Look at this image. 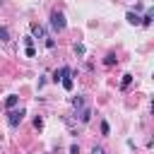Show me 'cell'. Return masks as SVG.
I'll return each instance as SVG.
<instances>
[{"instance_id": "ffe728a7", "label": "cell", "mask_w": 154, "mask_h": 154, "mask_svg": "<svg viewBox=\"0 0 154 154\" xmlns=\"http://www.w3.org/2000/svg\"><path fill=\"white\" fill-rule=\"evenodd\" d=\"M70 154H79V144H70Z\"/></svg>"}, {"instance_id": "e0dca14e", "label": "cell", "mask_w": 154, "mask_h": 154, "mask_svg": "<svg viewBox=\"0 0 154 154\" xmlns=\"http://www.w3.org/2000/svg\"><path fill=\"white\" fill-rule=\"evenodd\" d=\"M24 46H26V48L34 46V36H24Z\"/></svg>"}, {"instance_id": "5bb4252c", "label": "cell", "mask_w": 154, "mask_h": 154, "mask_svg": "<svg viewBox=\"0 0 154 154\" xmlns=\"http://www.w3.org/2000/svg\"><path fill=\"white\" fill-rule=\"evenodd\" d=\"M72 106L75 108H84V96H75L72 99Z\"/></svg>"}, {"instance_id": "2e32d148", "label": "cell", "mask_w": 154, "mask_h": 154, "mask_svg": "<svg viewBox=\"0 0 154 154\" xmlns=\"http://www.w3.org/2000/svg\"><path fill=\"white\" fill-rule=\"evenodd\" d=\"M34 128H38V130H41V128H43V118H38V116H36V118H34Z\"/></svg>"}, {"instance_id": "3957f363", "label": "cell", "mask_w": 154, "mask_h": 154, "mask_svg": "<svg viewBox=\"0 0 154 154\" xmlns=\"http://www.w3.org/2000/svg\"><path fill=\"white\" fill-rule=\"evenodd\" d=\"M70 75H72V70H70V67H55V70H53V75H51V79L58 84L63 77H70ZM72 77H75V75H72Z\"/></svg>"}, {"instance_id": "9a60e30c", "label": "cell", "mask_w": 154, "mask_h": 154, "mask_svg": "<svg viewBox=\"0 0 154 154\" xmlns=\"http://www.w3.org/2000/svg\"><path fill=\"white\" fill-rule=\"evenodd\" d=\"M43 43H46V48H55V38H53L51 34H48V36L43 38Z\"/></svg>"}, {"instance_id": "8992f818", "label": "cell", "mask_w": 154, "mask_h": 154, "mask_svg": "<svg viewBox=\"0 0 154 154\" xmlns=\"http://www.w3.org/2000/svg\"><path fill=\"white\" fill-rule=\"evenodd\" d=\"M152 17H154V10H147V12H144V17H140V24L149 26V24H152Z\"/></svg>"}, {"instance_id": "8fae6325", "label": "cell", "mask_w": 154, "mask_h": 154, "mask_svg": "<svg viewBox=\"0 0 154 154\" xmlns=\"http://www.w3.org/2000/svg\"><path fill=\"white\" fill-rule=\"evenodd\" d=\"M125 19H128L130 24H140V14H135V12H128V14H125Z\"/></svg>"}, {"instance_id": "277c9868", "label": "cell", "mask_w": 154, "mask_h": 154, "mask_svg": "<svg viewBox=\"0 0 154 154\" xmlns=\"http://www.w3.org/2000/svg\"><path fill=\"white\" fill-rule=\"evenodd\" d=\"M31 34H34V38H46V36H48L46 29H43L38 22H31Z\"/></svg>"}, {"instance_id": "9c48e42d", "label": "cell", "mask_w": 154, "mask_h": 154, "mask_svg": "<svg viewBox=\"0 0 154 154\" xmlns=\"http://www.w3.org/2000/svg\"><path fill=\"white\" fill-rule=\"evenodd\" d=\"M60 84H63V89H67V91H70V89L75 87V79H72V75H70V77H63V79H60Z\"/></svg>"}, {"instance_id": "44dd1931", "label": "cell", "mask_w": 154, "mask_h": 154, "mask_svg": "<svg viewBox=\"0 0 154 154\" xmlns=\"http://www.w3.org/2000/svg\"><path fill=\"white\" fill-rule=\"evenodd\" d=\"M91 154H106V152H103V147H94V149H91Z\"/></svg>"}, {"instance_id": "5b68a950", "label": "cell", "mask_w": 154, "mask_h": 154, "mask_svg": "<svg viewBox=\"0 0 154 154\" xmlns=\"http://www.w3.org/2000/svg\"><path fill=\"white\" fill-rule=\"evenodd\" d=\"M17 103H19V96H17V94H10V96L5 99V108H7V111H14Z\"/></svg>"}, {"instance_id": "7a4b0ae2", "label": "cell", "mask_w": 154, "mask_h": 154, "mask_svg": "<svg viewBox=\"0 0 154 154\" xmlns=\"http://www.w3.org/2000/svg\"><path fill=\"white\" fill-rule=\"evenodd\" d=\"M22 118H24V111L19 108V111H7V125L10 128H17L19 123H22Z\"/></svg>"}, {"instance_id": "4fadbf2b", "label": "cell", "mask_w": 154, "mask_h": 154, "mask_svg": "<svg viewBox=\"0 0 154 154\" xmlns=\"http://www.w3.org/2000/svg\"><path fill=\"white\" fill-rule=\"evenodd\" d=\"M130 82H132V75H123V79H120V87H123V89H128V87H130Z\"/></svg>"}, {"instance_id": "30bf717a", "label": "cell", "mask_w": 154, "mask_h": 154, "mask_svg": "<svg viewBox=\"0 0 154 154\" xmlns=\"http://www.w3.org/2000/svg\"><path fill=\"white\" fill-rule=\"evenodd\" d=\"M0 41H2V43L10 41V29H7V26H0Z\"/></svg>"}, {"instance_id": "52a82bcc", "label": "cell", "mask_w": 154, "mask_h": 154, "mask_svg": "<svg viewBox=\"0 0 154 154\" xmlns=\"http://www.w3.org/2000/svg\"><path fill=\"white\" fill-rule=\"evenodd\" d=\"M79 120L82 123H89L91 120V108H79Z\"/></svg>"}, {"instance_id": "7402d4cb", "label": "cell", "mask_w": 154, "mask_h": 154, "mask_svg": "<svg viewBox=\"0 0 154 154\" xmlns=\"http://www.w3.org/2000/svg\"><path fill=\"white\" fill-rule=\"evenodd\" d=\"M0 137H2V135H0Z\"/></svg>"}, {"instance_id": "ac0fdd59", "label": "cell", "mask_w": 154, "mask_h": 154, "mask_svg": "<svg viewBox=\"0 0 154 154\" xmlns=\"http://www.w3.org/2000/svg\"><path fill=\"white\" fill-rule=\"evenodd\" d=\"M75 53H77V55H84V46L77 43V46H75Z\"/></svg>"}, {"instance_id": "d6986e66", "label": "cell", "mask_w": 154, "mask_h": 154, "mask_svg": "<svg viewBox=\"0 0 154 154\" xmlns=\"http://www.w3.org/2000/svg\"><path fill=\"white\" fill-rule=\"evenodd\" d=\"M24 53H26V58H34V55H36V51H34V46H29V48H26Z\"/></svg>"}, {"instance_id": "ba28073f", "label": "cell", "mask_w": 154, "mask_h": 154, "mask_svg": "<svg viewBox=\"0 0 154 154\" xmlns=\"http://www.w3.org/2000/svg\"><path fill=\"white\" fill-rule=\"evenodd\" d=\"M116 63H118V58H116V53H108V55L103 58V65H106V67H113Z\"/></svg>"}, {"instance_id": "6da1fadb", "label": "cell", "mask_w": 154, "mask_h": 154, "mask_svg": "<svg viewBox=\"0 0 154 154\" xmlns=\"http://www.w3.org/2000/svg\"><path fill=\"white\" fill-rule=\"evenodd\" d=\"M48 24H51V29H53V31H63V29L67 26V22H65V14H63L60 10H53V12H51V19H48Z\"/></svg>"}, {"instance_id": "7c38bea8", "label": "cell", "mask_w": 154, "mask_h": 154, "mask_svg": "<svg viewBox=\"0 0 154 154\" xmlns=\"http://www.w3.org/2000/svg\"><path fill=\"white\" fill-rule=\"evenodd\" d=\"M99 128H101V135H103V137H108V135H111V125H108L106 120H101V125H99Z\"/></svg>"}]
</instances>
